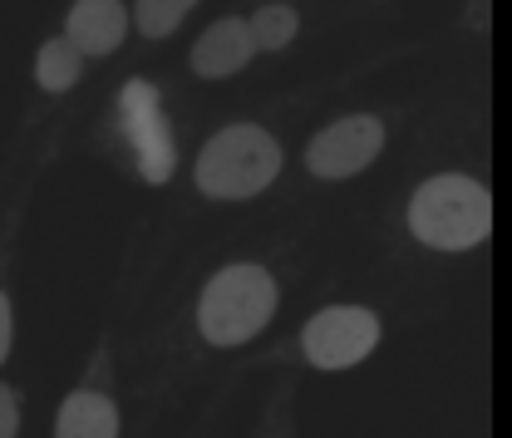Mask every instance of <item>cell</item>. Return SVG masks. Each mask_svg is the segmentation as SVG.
Wrapping results in <instances>:
<instances>
[{
	"instance_id": "obj_1",
	"label": "cell",
	"mask_w": 512,
	"mask_h": 438,
	"mask_svg": "<svg viewBox=\"0 0 512 438\" xmlns=\"http://www.w3.org/2000/svg\"><path fill=\"white\" fill-rule=\"evenodd\" d=\"M404 227L429 251H473L493 237V192L473 173H434L409 192Z\"/></svg>"
},
{
	"instance_id": "obj_2",
	"label": "cell",
	"mask_w": 512,
	"mask_h": 438,
	"mask_svg": "<svg viewBox=\"0 0 512 438\" xmlns=\"http://www.w3.org/2000/svg\"><path fill=\"white\" fill-rule=\"evenodd\" d=\"M276 306H281V286H276L271 266L227 261L197 291V335L212 350L252 345L256 335L276 320Z\"/></svg>"
},
{
	"instance_id": "obj_3",
	"label": "cell",
	"mask_w": 512,
	"mask_h": 438,
	"mask_svg": "<svg viewBox=\"0 0 512 438\" xmlns=\"http://www.w3.org/2000/svg\"><path fill=\"white\" fill-rule=\"evenodd\" d=\"M281 143L261 124H227L217 128L192 163V188L212 202H252L276 183L281 173Z\"/></svg>"
},
{
	"instance_id": "obj_4",
	"label": "cell",
	"mask_w": 512,
	"mask_h": 438,
	"mask_svg": "<svg viewBox=\"0 0 512 438\" xmlns=\"http://www.w3.org/2000/svg\"><path fill=\"white\" fill-rule=\"evenodd\" d=\"M380 335H384V320L370 306H355V301H340V306H320L296 345H301V360L311 370H325V375H340V370H355L365 365L375 350H380Z\"/></svg>"
},
{
	"instance_id": "obj_5",
	"label": "cell",
	"mask_w": 512,
	"mask_h": 438,
	"mask_svg": "<svg viewBox=\"0 0 512 438\" xmlns=\"http://www.w3.org/2000/svg\"><path fill=\"white\" fill-rule=\"evenodd\" d=\"M119 133H124L128 153H133V168L148 188H163L173 183L178 173V143H173V124L163 114V94L158 84L148 79H128L119 89Z\"/></svg>"
},
{
	"instance_id": "obj_6",
	"label": "cell",
	"mask_w": 512,
	"mask_h": 438,
	"mask_svg": "<svg viewBox=\"0 0 512 438\" xmlns=\"http://www.w3.org/2000/svg\"><path fill=\"white\" fill-rule=\"evenodd\" d=\"M384 138H389V128L380 114H345L320 133H311L301 163L320 183H345V178H360L365 168H375V158L384 153Z\"/></svg>"
},
{
	"instance_id": "obj_7",
	"label": "cell",
	"mask_w": 512,
	"mask_h": 438,
	"mask_svg": "<svg viewBox=\"0 0 512 438\" xmlns=\"http://www.w3.org/2000/svg\"><path fill=\"white\" fill-rule=\"evenodd\" d=\"M256 55H261V50H256L252 20H242V15H222L217 25H207V30L197 35L188 64H192L197 79H232V74H242Z\"/></svg>"
},
{
	"instance_id": "obj_8",
	"label": "cell",
	"mask_w": 512,
	"mask_h": 438,
	"mask_svg": "<svg viewBox=\"0 0 512 438\" xmlns=\"http://www.w3.org/2000/svg\"><path fill=\"white\" fill-rule=\"evenodd\" d=\"M128 5L124 0H74L64 15V35L84 50V60L114 55L128 40Z\"/></svg>"
},
{
	"instance_id": "obj_9",
	"label": "cell",
	"mask_w": 512,
	"mask_h": 438,
	"mask_svg": "<svg viewBox=\"0 0 512 438\" xmlns=\"http://www.w3.org/2000/svg\"><path fill=\"white\" fill-rule=\"evenodd\" d=\"M124 434V414L114 404L109 389L99 384H79L69 389L55 409V438H119Z\"/></svg>"
},
{
	"instance_id": "obj_10",
	"label": "cell",
	"mask_w": 512,
	"mask_h": 438,
	"mask_svg": "<svg viewBox=\"0 0 512 438\" xmlns=\"http://www.w3.org/2000/svg\"><path fill=\"white\" fill-rule=\"evenodd\" d=\"M79 79H84V50L69 35H55L35 50V84L45 94H69Z\"/></svg>"
},
{
	"instance_id": "obj_11",
	"label": "cell",
	"mask_w": 512,
	"mask_h": 438,
	"mask_svg": "<svg viewBox=\"0 0 512 438\" xmlns=\"http://www.w3.org/2000/svg\"><path fill=\"white\" fill-rule=\"evenodd\" d=\"M247 20H252L256 50H266V55L286 50V45L296 40V30H301V15H296V5H286V0H266V5L252 10Z\"/></svg>"
},
{
	"instance_id": "obj_12",
	"label": "cell",
	"mask_w": 512,
	"mask_h": 438,
	"mask_svg": "<svg viewBox=\"0 0 512 438\" xmlns=\"http://www.w3.org/2000/svg\"><path fill=\"white\" fill-rule=\"evenodd\" d=\"M197 0H133V25H138V35H148V40H168L183 20H188V10Z\"/></svg>"
},
{
	"instance_id": "obj_13",
	"label": "cell",
	"mask_w": 512,
	"mask_h": 438,
	"mask_svg": "<svg viewBox=\"0 0 512 438\" xmlns=\"http://www.w3.org/2000/svg\"><path fill=\"white\" fill-rule=\"evenodd\" d=\"M0 438H20V394L0 384Z\"/></svg>"
},
{
	"instance_id": "obj_14",
	"label": "cell",
	"mask_w": 512,
	"mask_h": 438,
	"mask_svg": "<svg viewBox=\"0 0 512 438\" xmlns=\"http://www.w3.org/2000/svg\"><path fill=\"white\" fill-rule=\"evenodd\" d=\"M10 350H15V306H10V296L0 291V365L10 360Z\"/></svg>"
}]
</instances>
